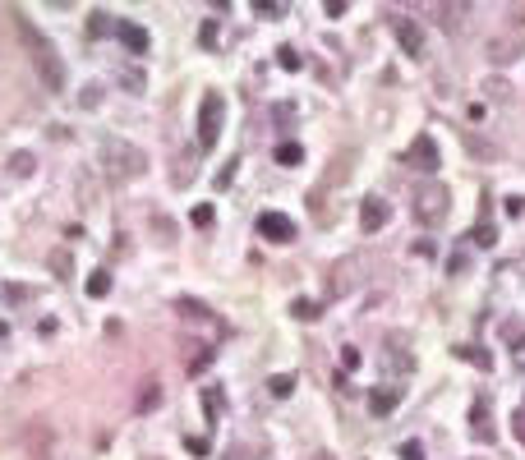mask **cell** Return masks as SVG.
<instances>
[{"label": "cell", "mask_w": 525, "mask_h": 460, "mask_svg": "<svg viewBox=\"0 0 525 460\" xmlns=\"http://www.w3.org/2000/svg\"><path fill=\"white\" fill-rule=\"evenodd\" d=\"M14 28H18V42L28 46V60H33V70L42 74V83L51 87V92H60V87H65V60L55 55V46L37 33V23H33L28 14H14Z\"/></svg>", "instance_id": "1"}, {"label": "cell", "mask_w": 525, "mask_h": 460, "mask_svg": "<svg viewBox=\"0 0 525 460\" xmlns=\"http://www.w3.org/2000/svg\"><path fill=\"white\" fill-rule=\"evenodd\" d=\"M143 166H148V161H143V152L134 148V143L115 139V134H106V139H102V171H106V180H111V184L139 180Z\"/></svg>", "instance_id": "2"}, {"label": "cell", "mask_w": 525, "mask_h": 460, "mask_svg": "<svg viewBox=\"0 0 525 460\" xmlns=\"http://www.w3.org/2000/svg\"><path fill=\"white\" fill-rule=\"evenodd\" d=\"M221 120H226V97H221V92H208V97H203V111H198V148H203V152L217 148Z\"/></svg>", "instance_id": "3"}, {"label": "cell", "mask_w": 525, "mask_h": 460, "mask_svg": "<svg viewBox=\"0 0 525 460\" xmlns=\"http://www.w3.org/2000/svg\"><path fill=\"white\" fill-rule=\"evenodd\" d=\"M447 203H452V193H447V184L429 180L420 193H415V217L424 221V226H438V221L447 217Z\"/></svg>", "instance_id": "4"}, {"label": "cell", "mask_w": 525, "mask_h": 460, "mask_svg": "<svg viewBox=\"0 0 525 460\" xmlns=\"http://www.w3.org/2000/svg\"><path fill=\"white\" fill-rule=\"evenodd\" d=\"M387 23H392L401 51L410 55V60H424V28L415 23V18H405V14H387Z\"/></svg>", "instance_id": "5"}, {"label": "cell", "mask_w": 525, "mask_h": 460, "mask_svg": "<svg viewBox=\"0 0 525 460\" xmlns=\"http://www.w3.org/2000/svg\"><path fill=\"white\" fill-rule=\"evenodd\" d=\"M258 235L267 244H290V240H295V221L281 217V212H262V217H258Z\"/></svg>", "instance_id": "6"}, {"label": "cell", "mask_w": 525, "mask_h": 460, "mask_svg": "<svg viewBox=\"0 0 525 460\" xmlns=\"http://www.w3.org/2000/svg\"><path fill=\"white\" fill-rule=\"evenodd\" d=\"M383 226H387V203L383 198H364V203H359V230L378 235Z\"/></svg>", "instance_id": "7"}, {"label": "cell", "mask_w": 525, "mask_h": 460, "mask_svg": "<svg viewBox=\"0 0 525 460\" xmlns=\"http://www.w3.org/2000/svg\"><path fill=\"white\" fill-rule=\"evenodd\" d=\"M396 405H401V387H373V391H368V414L387 419Z\"/></svg>", "instance_id": "8"}, {"label": "cell", "mask_w": 525, "mask_h": 460, "mask_svg": "<svg viewBox=\"0 0 525 460\" xmlns=\"http://www.w3.org/2000/svg\"><path fill=\"white\" fill-rule=\"evenodd\" d=\"M115 37L124 42V51H129V55H148V33H143L139 23H129V18L115 23Z\"/></svg>", "instance_id": "9"}, {"label": "cell", "mask_w": 525, "mask_h": 460, "mask_svg": "<svg viewBox=\"0 0 525 460\" xmlns=\"http://www.w3.org/2000/svg\"><path fill=\"white\" fill-rule=\"evenodd\" d=\"M359 267H364V258L336 262V272H332V295H346V290H355V286H359V277H355Z\"/></svg>", "instance_id": "10"}, {"label": "cell", "mask_w": 525, "mask_h": 460, "mask_svg": "<svg viewBox=\"0 0 525 460\" xmlns=\"http://www.w3.org/2000/svg\"><path fill=\"white\" fill-rule=\"evenodd\" d=\"M470 433H474V442H493V424H489V400H474V410H470Z\"/></svg>", "instance_id": "11"}, {"label": "cell", "mask_w": 525, "mask_h": 460, "mask_svg": "<svg viewBox=\"0 0 525 460\" xmlns=\"http://www.w3.org/2000/svg\"><path fill=\"white\" fill-rule=\"evenodd\" d=\"M410 161L420 166V171L433 175V171H438V148H433V139H415V143H410Z\"/></svg>", "instance_id": "12"}, {"label": "cell", "mask_w": 525, "mask_h": 460, "mask_svg": "<svg viewBox=\"0 0 525 460\" xmlns=\"http://www.w3.org/2000/svg\"><path fill=\"white\" fill-rule=\"evenodd\" d=\"M120 87H124V92H134V97H139L143 87H148V74H143L139 65H124V70H120Z\"/></svg>", "instance_id": "13"}, {"label": "cell", "mask_w": 525, "mask_h": 460, "mask_svg": "<svg viewBox=\"0 0 525 460\" xmlns=\"http://www.w3.org/2000/svg\"><path fill=\"white\" fill-rule=\"evenodd\" d=\"M157 405H161V387H157V383H148V387L139 391V400H134V410H139V414H152Z\"/></svg>", "instance_id": "14"}, {"label": "cell", "mask_w": 525, "mask_h": 460, "mask_svg": "<svg viewBox=\"0 0 525 460\" xmlns=\"http://www.w3.org/2000/svg\"><path fill=\"white\" fill-rule=\"evenodd\" d=\"M115 33V18L106 14V9H92V18H88V37H106Z\"/></svg>", "instance_id": "15"}, {"label": "cell", "mask_w": 525, "mask_h": 460, "mask_svg": "<svg viewBox=\"0 0 525 460\" xmlns=\"http://www.w3.org/2000/svg\"><path fill=\"white\" fill-rule=\"evenodd\" d=\"M83 290H88V295H92V299L111 295V272H92V277L83 281Z\"/></svg>", "instance_id": "16"}, {"label": "cell", "mask_w": 525, "mask_h": 460, "mask_svg": "<svg viewBox=\"0 0 525 460\" xmlns=\"http://www.w3.org/2000/svg\"><path fill=\"white\" fill-rule=\"evenodd\" d=\"M184 184H193V152H180V161H175V189H184Z\"/></svg>", "instance_id": "17"}, {"label": "cell", "mask_w": 525, "mask_h": 460, "mask_svg": "<svg viewBox=\"0 0 525 460\" xmlns=\"http://www.w3.org/2000/svg\"><path fill=\"white\" fill-rule=\"evenodd\" d=\"M290 313H295L299 322H318V318H323V304H314V299H295Z\"/></svg>", "instance_id": "18"}, {"label": "cell", "mask_w": 525, "mask_h": 460, "mask_svg": "<svg viewBox=\"0 0 525 460\" xmlns=\"http://www.w3.org/2000/svg\"><path fill=\"white\" fill-rule=\"evenodd\" d=\"M299 161H304L299 143H277V166H299Z\"/></svg>", "instance_id": "19"}, {"label": "cell", "mask_w": 525, "mask_h": 460, "mask_svg": "<svg viewBox=\"0 0 525 460\" xmlns=\"http://www.w3.org/2000/svg\"><path fill=\"white\" fill-rule=\"evenodd\" d=\"M456 359H470V364H474V368H493V359H489V355H484V350H479V346H456Z\"/></svg>", "instance_id": "20"}, {"label": "cell", "mask_w": 525, "mask_h": 460, "mask_svg": "<svg viewBox=\"0 0 525 460\" xmlns=\"http://www.w3.org/2000/svg\"><path fill=\"white\" fill-rule=\"evenodd\" d=\"M267 391H272L277 400H286L290 391H295V378H290V373H277V378H267Z\"/></svg>", "instance_id": "21"}, {"label": "cell", "mask_w": 525, "mask_h": 460, "mask_svg": "<svg viewBox=\"0 0 525 460\" xmlns=\"http://www.w3.org/2000/svg\"><path fill=\"white\" fill-rule=\"evenodd\" d=\"M470 240H474V244H479V249H493V244H498V230H493V226H489V221H479V226H474V230H470Z\"/></svg>", "instance_id": "22"}, {"label": "cell", "mask_w": 525, "mask_h": 460, "mask_svg": "<svg viewBox=\"0 0 525 460\" xmlns=\"http://www.w3.org/2000/svg\"><path fill=\"white\" fill-rule=\"evenodd\" d=\"M9 175H33V152H14V156H9Z\"/></svg>", "instance_id": "23"}, {"label": "cell", "mask_w": 525, "mask_h": 460, "mask_svg": "<svg viewBox=\"0 0 525 460\" xmlns=\"http://www.w3.org/2000/svg\"><path fill=\"white\" fill-rule=\"evenodd\" d=\"M79 106H83V111H92V106H102V87H97V83H88L83 92H79Z\"/></svg>", "instance_id": "24"}, {"label": "cell", "mask_w": 525, "mask_h": 460, "mask_svg": "<svg viewBox=\"0 0 525 460\" xmlns=\"http://www.w3.org/2000/svg\"><path fill=\"white\" fill-rule=\"evenodd\" d=\"M489 55L493 60H516V46L511 42H489Z\"/></svg>", "instance_id": "25"}, {"label": "cell", "mask_w": 525, "mask_h": 460, "mask_svg": "<svg viewBox=\"0 0 525 460\" xmlns=\"http://www.w3.org/2000/svg\"><path fill=\"white\" fill-rule=\"evenodd\" d=\"M203 405H208V419H217L221 414V391L208 387V391H203Z\"/></svg>", "instance_id": "26"}, {"label": "cell", "mask_w": 525, "mask_h": 460, "mask_svg": "<svg viewBox=\"0 0 525 460\" xmlns=\"http://www.w3.org/2000/svg\"><path fill=\"white\" fill-rule=\"evenodd\" d=\"M212 221H217L212 203H198V208H193V226H212Z\"/></svg>", "instance_id": "27"}, {"label": "cell", "mask_w": 525, "mask_h": 460, "mask_svg": "<svg viewBox=\"0 0 525 460\" xmlns=\"http://www.w3.org/2000/svg\"><path fill=\"white\" fill-rule=\"evenodd\" d=\"M401 460H424V446L420 442H401Z\"/></svg>", "instance_id": "28"}, {"label": "cell", "mask_w": 525, "mask_h": 460, "mask_svg": "<svg viewBox=\"0 0 525 460\" xmlns=\"http://www.w3.org/2000/svg\"><path fill=\"white\" fill-rule=\"evenodd\" d=\"M281 70H290V74H295V70H299V55H295V51H290V46H286V51H281Z\"/></svg>", "instance_id": "29"}, {"label": "cell", "mask_w": 525, "mask_h": 460, "mask_svg": "<svg viewBox=\"0 0 525 460\" xmlns=\"http://www.w3.org/2000/svg\"><path fill=\"white\" fill-rule=\"evenodd\" d=\"M341 364H346V368H359V350H355V346L341 350Z\"/></svg>", "instance_id": "30"}, {"label": "cell", "mask_w": 525, "mask_h": 460, "mask_svg": "<svg viewBox=\"0 0 525 460\" xmlns=\"http://www.w3.org/2000/svg\"><path fill=\"white\" fill-rule=\"evenodd\" d=\"M184 446H189L193 456H208V442H203V437H184Z\"/></svg>", "instance_id": "31"}, {"label": "cell", "mask_w": 525, "mask_h": 460, "mask_svg": "<svg viewBox=\"0 0 525 460\" xmlns=\"http://www.w3.org/2000/svg\"><path fill=\"white\" fill-rule=\"evenodd\" d=\"M51 267L55 272H70V253H51Z\"/></svg>", "instance_id": "32"}, {"label": "cell", "mask_w": 525, "mask_h": 460, "mask_svg": "<svg viewBox=\"0 0 525 460\" xmlns=\"http://www.w3.org/2000/svg\"><path fill=\"white\" fill-rule=\"evenodd\" d=\"M511 424H516V437H521V446H525V405L516 410V419H511Z\"/></svg>", "instance_id": "33"}, {"label": "cell", "mask_w": 525, "mask_h": 460, "mask_svg": "<svg viewBox=\"0 0 525 460\" xmlns=\"http://www.w3.org/2000/svg\"><path fill=\"white\" fill-rule=\"evenodd\" d=\"M516 368L525 373V341H516Z\"/></svg>", "instance_id": "34"}, {"label": "cell", "mask_w": 525, "mask_h": 460, "mask_svg": "<svg viewBox=\"0 0 525 460\" xmlns=\"http://www.w3.org/2000/svg\"><path fill=\"white\" fill-rule=\"evenodd\" d=\"M33 460H46V451H37V456H33Z\"/></svg>", "instance_id": "35"}]
</instances>
